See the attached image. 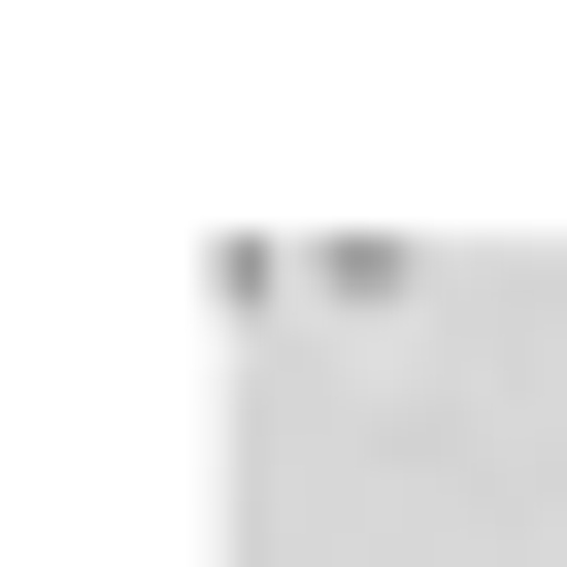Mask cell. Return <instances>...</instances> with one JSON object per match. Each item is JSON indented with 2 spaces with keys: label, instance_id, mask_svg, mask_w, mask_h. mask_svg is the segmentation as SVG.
Returning <instances> with one entry per match:
<instances>
[]
</instances>
